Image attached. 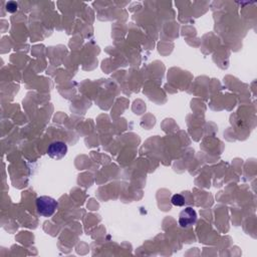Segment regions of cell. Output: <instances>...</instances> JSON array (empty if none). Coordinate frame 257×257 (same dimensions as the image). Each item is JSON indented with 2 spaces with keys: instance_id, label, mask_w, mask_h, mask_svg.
Returning <instances> with one entry per match:
<instances>
[{
  "instance_id": "cell-5",
  "label": "cell",
  "mask_w": 257,
  "mask_h": 257,
  "mask_svg": "<svg viewBox=\"0 0 257 257\" xmlns=\"http://www.w3.org/2000/svg\"><path fill=\"white\" fill-rule=\"evenodd\" d=\"M18 8V4L14 1H9L6 3V10L10 13H13L15 11H17Z\"/></svg>"
},
{
  "instance_id": "cell-4",
  "label": "cell",
  "mask_w": 257,
  "mask_h": 257,
  "mask_svg": "<svg viewBox=\"0 0 257 257\" xmlns=\"http://www.w3.org/2000/svg\"><path fill=\"white\" fill-rule=\"evenodd\" d=\"M171 202H172L173 205L180 207V206H184V204H185V199H184V197H183L182 195H180V194H175V195L173 196V197H172V199H171Z\"/></svg>"
},
{
  "instance_id": "cell-1",
  "label": "cell",
  "mask_w": 257,
  "mask_h": 257,
  "mask_svg": "<svg viewBox=\"0 0 257 257\" xmlns=\"http://www.w3.org/2000/svg\"><path fill=\"white\" fill-rule=\"evenodd\" d=\"M57 202L50 196H40L36 199V209L38 214L43 217H51L57 209Z\"/></svg>"
},
{
  "instance_id": "cell-3",
  "label": "cell",
  "mask_w": 257,
  "mask_h": 257,
  "mask_svg": "<svg viewBox=\"0 0 257 257\" xmlns=\"http://www.w3.org/2000/svg\"><path fill=\"white\" fill-rule=\"evenodd\" d=\"M68 153V145L65 142L56 141L50 145L48 149V154L51 158L59 160L64 158Z\"/></svg>"
},
{
  "instance_id": "cell-2",
  "label": "cell",
  "mask_w": 257,
  "mask_h": 257,
  "mask_svg": "<svg viewBox=\"0 0 257 257\" xmlns=\"http://www.w3.org/2000/svg\"><path fill=\"white\" fill-rule=\"evenodd\" d=\"M197 221V213L196 211L191 208H185L179 215V225L182 228H190Z\"/></svg>"
}]
</instances>
